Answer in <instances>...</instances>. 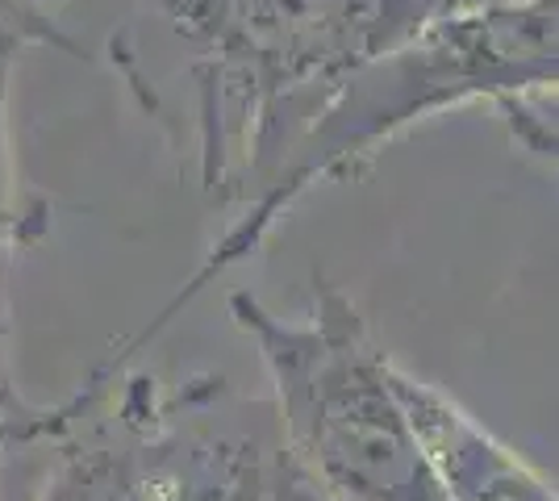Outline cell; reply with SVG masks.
I'll list each match as a JSON object with an SVG mask.
<instances>
[{
	"mask_svg": "<svg viewBox=\"0 0 559 501\" xmlns=\"http://www.w3.org/2000/svg\"><path fill=\"white\" fill-rule=\"evenodd\" d=\"M0 25H9V29H17V34H22V38H25V43H29V47H50V38H47V34H38L34 25H25L22 17H17V13H13V9L4 4V0H0ZM50 50H55V47H50Z\"/></svg>",
	"mask_w": 559,
	"mask_h": 501,
	"instance_id": "obj_9",
	"label": "cell"
},
{
	"mask_svg": "<svg viewBox=\"0 0 559 501\" xmlns=\"http://www.w3.org/2000/svg\"><path fill=\"white\" fill-rule=\"evenodd\" d=\"M393 389L447 501H556L547 477L492 439L443 389L393 363Z\"/></svg>",
	"mask_w": 559,
	"mask_h": 501,
	"instance_id": "obj_5",
	"label": "cell"
},
{
	"mask_svg": "<svg viewBox=\"0 0 559 501\" xmlns=\"http://www.w3.org/2000/svg\"><path fill=\"white\" fill-rule=\"evenodd\" d=\"M22 47H29L17 29L0 25V313H4V285L13 267L29 247H38L50 230V201L38 192H25L17 184V164H13V72Z\"/></svg>",
	"mask_w": 559,
	"mask_h": 501,
	"instance_id": "obj_6",
	"label": "cell"
},
{
	"mask_svg": "<svg viewBox=\"0 0 559 501\" xmlns=\"http://www.w3.org/2000/svg\"><path fill=\"white\" fill-rule=\"evenodd\" d=\"M59 443L63 460L38 501H288L297 477L272 402L222 377L164 393L121 372L50 409L29 406L17 448Z\"/></svg>",
	"mask_w": 559,
	"mask_h": 501,
	"instance_id": "obj_3",
	"label": "cell"
},
{
	"mask_svg": "<svg viewBox=\"0 0 559 501\" xmlns=\"http://www.w3.org/2000/svg\"><path fill=\"white\" fill-rule=\"evenodd\" d=\"M4 4H9L25 25H34L38 34H47L55 50H63V55H80V43H75L71 34H63L59 22H55V13H59L68 0H4Z\"/></svg>",
	"mask_w": 559,
	"mask_h": 501,
	"instance_id": "obj_8",
	"label": "cell"
},
{
	"mask_svg": "<svg viewBox=\"0 0 559 501\" xmlns=\"http://www.w3.org/2000/svg\"><path fill=\"white\" fill-rule=\"evenodd\" d=\"M188 50L185 126L197 189L247 210L350 72L447 17L510 0H151Z\"/></svg>",
	"mask_w": 559,
	"mask_h": 501,
	"instance_id": "obj_2",
	"label": "cell"
},
{
	"mask_svg": "<svg viewBox=\"0 0 559 501\" xmlns=\"http://www.w3.org/2000/svg\"><path fill=\"white\" fill-rule=\"evenodd\" d=\"M230 318L272 377L284 452L330 501H447L393 389L396 359L343 288L313 285L305 318L238 288Z\"/></svg>",
	"mask_w": 559,
	"mask_h": 501,
	"instance_id": "obj_4",
	"label": "cell"
},
{
	"mask_svg": "<svg viewBox=\"0 0 559 501\" xmlns=\"http://www.w3.org/2000/svg\"><path fill=\"white\" fill-rule=\"evenodd\" d=\"M556 0H510L447 17L364 63L338 84L297 146L280 159L272 184L222 230V239L176 288V297L139 334L100 359L80 393L121 377L130 359L146 351V343H155L176 322V313L192 306L222 272L251 260L280 217L313 184L355 180L396 134L418 121L485 100L510 126L513 143H522L531 155L556 159Z\"/></svg>",
	"mask_w": 559,
	"mask_h": 501,
	"instance_id": "obj_1",
	"label": "cell"
},
{
	"mask_svg": "<svg viewBox=\"0 0 559 501\" xmlns=\"http://www.w3.org/2000/svg\"><path fill=\"white\" fill-rule=\"evenodd\" d=\"M288 501H330V498L301 473V477H297V485H293V493H288Z\"/></svg>",
	"mask_w": 559,
	"mask_h": 501,
	"instance_id": "obj_10",
	"label": "cell"
},
{
	"mask_svg": "<svg viewBox=\"0 0 559 501\" xmlns=\"http://www.w3.org/2000/svg\"><path fill=\"white\" fill-rule=\"evenodd\" d=\"M25 414H29V402L17 393L13 372H9V326H4V313H0V455L17 448V430H22Z\"/></svg>",
	"mask_w": 559,
	"mask_h": 501,
	"instance_id": "obj_7",
	"label": "cell"
}]
</instances>
